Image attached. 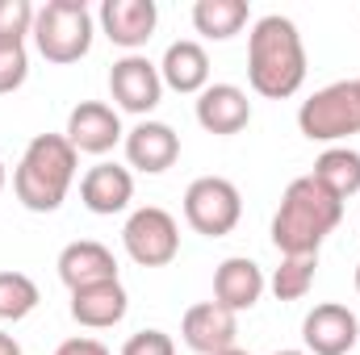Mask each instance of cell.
<instances>
[{"mask_svg": "<svg viewBox=\"0 0 360 355\" xmlns=\"http://www.w3.org/2000/svg\"><path fill=\"white\" fill-rule=\"evenodd\" d=\"M55 355H109V347L101 343V339H89V335H76V339H68V343H59Z\"/></svg>", "mask_w": 360, "mask_h": 355, "instance_id": "4316f807", "label": "cell"}, {"mask_svg": "<svg viewBox=\"0 0 360 355\" xmlns=\"http://www.w3.org/2000/svg\"><path fill=\"white\" fill-rule=\"evenodd\" d=\"M319 255H281V267L269 276V288L276 301H302L314 288Z\"/></svg>", "mask_w": 360, "mask_h": 355, "instance_id": "7402d4cb", "label": "cell"}, {"mask_svg": "<svg viewBox=\"0 0 360 355\" xmlns=\"http://www.w3.org/2000/svg\"><path fill=\"white\" fill-rule=\"evenodd\" d=\"M38 8L30 0H0V46H25Z\"/></svg>", "mask_w": 360, "mask_h": 355, "instance_id": "cb8c5ba5", "label": "cell"}, {"mask_svg": "<svg viewBox=\"0 0 360 355\" xmlns=\"http://www.w3.org/2000/svg\"><path fill=\"white\" fill-rule=\"evenodd\" d=\"M80 201L96 217H113L134 201V172L122 163H96L80 176Z\"/></svg>", "mask_w": 360, "mask_h": 355, "instance_id": "2e32d148", "label": "cell"}, {"mask_svg": "<svg viewBox=\"0 0 360 355\" xmlns=\"http://www.w3.org/2000/svg\"><path fill=\"white\" fill-rule=\"evenodd\" d=\"M340 222H344V201H335L314 176H297L272 213L269 234L281 255H319V247Z\"/></svg>", "mask_w": 360, "mask_h": 355, "instance_id": "7a4b0ae2", "label": "cell"}, {"mask_svg": "<svg viewBox=\"0 0 360 355\" xmlns=\"http://www.w3.org/2000/svg\"><path fill=\"white\" fill-rule=\"evenodd\" d=\"M160 80H164V88L180 92V96H201L210 88V55H205V46L193 42V38L172 42L164 51V59H160Z\"/></svg>", "mask_w": 360, "mask_h": 355, "instance_id": "e0dca14e", "label": "cell"}, {"mask_svg": "<svg viewBox=\"0 0 360 355\" xmlns=\"http://www.w3.org/2000/svg\"><path fill=\"white\" fill-rule=\"evenodd\" d=\"M122 147H126V163L143 176H160L180 159V134L168 121H151V117H143L134 130H126Z\"/></svg>", "mask_w": 360, "mask_h": 355, "instance_id": "4fadbf2b", "label": "cell"}, {"mask_svg": "<svg viewBox=\"0 0 360 355\" xmlns=\"http://www.w3.org/2000/svg\"><path fill=\"white\" fill-rule=\"evenodd\" d=\"M248 121H252V100L239 84H210L197 96V126L205 134L231 138V134L248 130Z\"/></svg>", "mask_w": 360, "mask_h": 355, "instance_id": "5bb4252c", "label": "cell"}, {"mask_svg": "<svg viewBox=\"0 0 360 355\" xmlns=\"http://www.w3.org/2000/svg\"><path fill=\"white\" fill-rule=\"evenodd\" d=\"M122 247L139 267H168L180 255V222L160 205H143L126 217Z\"/></svg>", "mask_w": 360, "mask_h": 355, "instance_id": "52a82bcc", "label": "cell"}, {"mask_svg": "<svg viewBox=\"0 0 360 355\" xmlns=\"http://www.w3.org/2000/svg\"><path fill=\"white\" fill-rule=\"evenodd\" d=\"M4 184H8V172H4V159H0V192H4Z\"/></svg>", "mask_w": 360, "mask_h": 355, "instance_id": "f1b7e54d", "label": "cell"}, {"mask_svg": "<svg viewBox=\"0 0 360 355\" xmlns=\"http://www.w3.org/2000/svg\"><path fill=\"white\" fill-rule=\"evenodd\" d=\"M0 355H21V343L13 335H4V330H0Z\"/></svg>", "mask_w": 360, "mask_h": 355, "instance_id": "83f0119b", "label": "cell"}, {"mask_svg": "<svg viewBox=\"0 0 360 355\" xmlns=\"http://www.w3.org/2000/svg\"><path fill=\"white\" fill-rule=\"evenodd\" d=\"M360 339V318L340 305V301H323L302 318V343L306 355H348Z\"/></svg>", "mask_w": 360, "mask_h": 355, "instance_id": "30bf717a", "label": "cell"}, {"mask_svg": "<svg viewBox=\"0 0 360 355\" xmlns=\"http://www.w3.org/2000/svg\"><path fill=\"white\" fill-rule=\"evenodd\" d=\"M92 34H96V21H92V8L84 0H46L34 17V46L46 63H80L92 51Z\"/></svg>", "mask_w": 360, "mask_h": 355, "instance_id": "277c9868", "label": "cell"}, {"mask_svg": "<svg viewBox=\"0 0 360 355\" xmlns=\"http://www.w3.org/2000/svg\"><path fill=\"white\" fill-rule=\"evenodd\" d=\"M248 84L269 100H289L306 84V46L289 17L269 13L248 34Z\"/></svg>", "mask_w": 360, "mask_h": 355, "instance_id": "6da1fadb", "label": "cell"}, {"mask_svg": "<svg viewBox=\"0 0 360 355\" xmlns=\"http://www.w3.org/2000/svg\"><path fill=\"white\" fill-rule=\"evenodd\" d=\"M272 355H306V351H293V347H285V351H272Z\"/></svg>", "mask_w": 360, "mask_h": 355, "instance_id": "4dcf8cb0", "label": "cell"}, {"mask_svg": "<svg viewBox=\"0 0 360 355\" xmlns=\"http://www.w3.org/2000/svg\"><path fill=\"white\" fill-rule=\"evenodd\" d=\"M243 217V196L226 176H201L184 188V222L205 239H226Z\"/></svg>", "mask_w": 360, "mask_h": 355, "instance_id": "8992f818", "label": "cell"}, {"mask_svg": "<svg viewBox=\"0 0 360 355\" xmlns=\"http://www.w3.org/2000/svg\"><path fill=\"white\" fill-rule=\"evenodd\" d=\"M122 355H176V343L164 330H139V335L126 339Z\"/></svg>", "mask_w": 360, "mask_h": 355, "instance_id": "484cf974", "label": "cell"}, {"mask_svg": "<svg viewBox=\"0 0 360 355\" xmlns=\"http://www.w3.org/2000/svg\"><path fill=\"white\" fill-rule=\"evenodd\" d=\"M252 17L248 0H197L193 4V29L205 42H231Z\"/></svg>", "mask_w": 360, "mask_h": 355, "instance_id": "ffe728a7", "label": "cell"}, {"mask_svg": "<svg viewBox=\"0 0 360 355\" xmlns=\"http://www.w3.org/2000/svg\"><path fill=\"white\" fill-rule=\"evenodd\" d=\"M180 339L197 355H218L239 347V314H231L218 301H197L180 318Z\"/></svg>", "mask_w": 360, "mask_h": 355, "instance_id": "9c48e42d", "label": "cell"}, {"mask_svg": "<svg viewBox=\"0 0 360 355\" xmlns=\"http://www.w3.org/2000/svg\"><path fill=\"white\" fill-rule=\"evenodd\" d=\"M59 280L76 293V288H89L101 280H117V260L105 243L96 239H80V243H68L59 251Z\"/></svg>", "mask_w": 360, "mask_h": 355, "instance_id": "d6986e66", "label": "cell"}, {"mask_svg": "<svg viewBox=\"0 0 360 355\" xmlns=\"http://www.w3.org/2000/svg\"><path fill=\"white\" fill-rule=\"evenodd\" d=\"M356 293H360V264H356Z\"/></svg>", "mask_w": 360, "mask_h": 355, "instance_id": "1f68e13d", "label": "cell"}, {"mask_svg": "<svg viewBox=\"0 0 360 355\" xmlns=\"http://www.w3.org/2000/svg\"><path fill=\"white\" fill-rule=\"evenodd\" d=\"M218 355H252V351H243V347H231V351H218Z\"/></svg>", "mask_w": 360, "mask_h": 355, "instance_id": "f546056e", "label": "cell"}, {"mask_svg": "<svg viewBox=\"0 0 360 355\" xmlns=\"http://www.w3.org/2000/svg\"><path fill=\"white\" fill-rule=\"evenodd\" d=\"M109 96L117 109L147 117L160 100H164V80H160V63H151L147 55H122L109 67Z\"/></svg>", "mask_w": 360, "mask_h": 355, "instance_id": "ba28073f", "label": "cell"}, {"mask_svg": "<svg viewBox=\"0 0 360 355\" xmlns=\"http://www.w3.org/2000/svg\"><path fill=\"white\" fill-rule=\"evenodd\" d=\"M297 130L310 142H344L360 134V80H335L302 100Z\"/></svg>", "mask_w": 360, "mask_h": 355, "instance_id": "5b68a950", "label": "cell"}, {"mask_svg": "<svg viewBox=\"0 0 360 355\" xmlns=\"http://www.w3.org/2000/svg\"><path fill=\"white\" fill-rule=\"evenodd\" d=\"M96 21L113 46H122L126 55H139V46H147L160 25V8L155 0H105Z\"/></svg>", "mask_w": 360, "mask_h": 355, "instance_id": "7c38bea8", "label": "cell"}, {"mask_svg": "<svg viewBox=\"0 0 360 355\" xmlns=\"http://www.w3.org/2000/svg\"><path fill=\"white\" fill-rule=\"evenodd\" d=\"M42 293L25 272H0V322H21L38 309Z\"/></svg>", "mask_w": 360, "mask_h": 355, "instance_id": "603a6c76", "label": "cell"}, {"mask_svg": "<svg viewBox=\"0 0 360 355\" xmlns=\"http://www.w3.org/2000/svg\"><path fill=\"white\" fill-rule=\"evenodd\" d=\"M264 288H269L264 267L256 264V260H248V255H231V260H222V264L214 267V301L226 305L231 314L252 309L264 297Z\"/></svg>", "mask_w": 360, "mask_h": 355, "instance_id": "9a60e30c", "label": "cell"}, {"mask_svg": "<svg viewBox=\"0 0 360 355\" xmlns=\"http://www.w3.org/2000/svg\"><path fill=\"white\" fill-rule=\"evenodd\" d=\"M30 76V55L25 46H0V96L17 92Z\"/></svg>", "mask_w": 360, "mask_h": 355, "instance_id": "d4e9b609", "label": "cell"}, {"mask_svg": "<svg viewBox=\"0 0 360 355\" xmlns=\"http://www.w3.org/2000/svg\"><path fill=\"white\" fill-rule=\"evenodd\" d=\"M80 172V155L63 134H38L30 138L25 155L13 168V192L30 213H55Z\"/></svg>", "mask_w": 360, "mask_h": 355, "instance_id": "3957f363", "label": "cell"}, {"mask_svg": "<svg viewBox=\"0 0 360 355\" xmlns=\"http://www.w3.org/2000/svg\"><path fill=\"white\" fill-rule=\"evenodd\" d=\"M310 176L319 180L335 201L356 196L360 192V151H352V147H327L314 159V172Z\"/></svg>", "mask_w": 360, "mask_h": 355, "instance_id": "44dd1931", "label": "cell"}, {"mask_svg": "<svg viewBox=\"0 0 360 355\" xmlns=\"http://www.w3.org/2000/svg\"><path fill=\"white\" fill-rule=\"evenodd\" d=\"M130 309V297H126V284L122 280H101L89 288H76L72 293V318L84 326V330H109L126 318Z\"/></svg>", "mask_w": 360, "mask_h": 355, "instance_id": "ac0fdd59", "label": "cell"}, {"mask_svg": "<svg viewBox=\"0 0 360 355\" xmlns=\"http://www.w3.org/2000/svg\"><path fill=\"white\" fill-rule=\"evenodd\" d=\"M63 138L76 147V155H109L126 138V130H122V117H117L113 105H105V100H80L68 113Z\"/></svg>", "mask_w": 360, "mask_h": 355, "instance_id": "8fae6325", "label": "cell"}]
</instances>
